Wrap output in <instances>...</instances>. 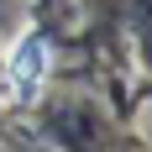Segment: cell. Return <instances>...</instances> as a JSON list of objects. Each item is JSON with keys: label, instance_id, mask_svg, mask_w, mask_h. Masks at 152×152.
Here are the masks:
<instances>
[{"label": "cell", "instance_id": "cell-1", "mask_svg": "<svg viewBox=\"0 0 152 152\" xmlns=\"http://www.w3.org/2000/svg\"><path fill=\"white\" fill-rule=\"evenodd\" d=\"M47 84V42L42 31H21L11 63H5V100L11 105H31Z\"/></svg>", "mask_w": 152, "mask_h": 152}]
</instances>
